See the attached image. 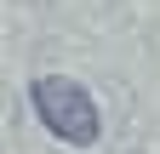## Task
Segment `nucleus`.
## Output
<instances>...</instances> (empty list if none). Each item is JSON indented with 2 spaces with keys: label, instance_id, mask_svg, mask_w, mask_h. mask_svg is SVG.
<instances>
[{
  "label": "nucleus",
  "instance_id": "1",
  "mask_svg": "<svg viewBox=\"0 0 160 154\" xmlns=\"http://www.w3.org/2000/svg\"><path fill=\"white\" fill-rule=\"evenodd\" d=\"M29 103H34V114H40V126H46L52 137L74 143V148H92L97 131H103L92 91L80 86V80H69V74H40V80L29 86Z\"/></svg>",
  "mask_w": 160,
  "mask_h": 154
}]
</instances>
